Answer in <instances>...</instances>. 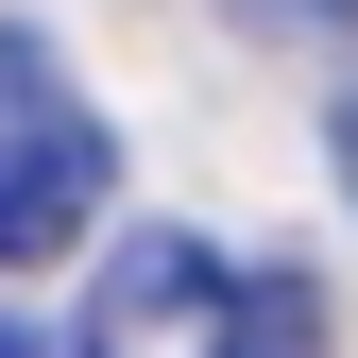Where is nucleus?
I'll list each match as a JSON object with an SVG mask.
<instances>
[{
    "mask_svg": "<svg viewBox=\"0 0 358 358\" xmlns=\"http://www.w3.org/2000/svg\"><path fill=\"white\" fill-rule=\"evenodd\" d=\"M0 358H34V341H17V324H0Z\"/></svg>",
    "mask_w": 358,
    "mask_h": 358,
    "instance_id": "nucleus-6",
    "label": "nucleus"
},
{
    "mask_svg": "<svg viewBox=\"0 0 358 358\" xmlns=\"http://www.w3.org/2000/svg\"><path fill=\"white\" fill-rule=\"evenodd\" d=\"M324 154H341V205H358V85H341V120H324Z\"/></svg>",
    "mask_w": 358,
    "mask_h": 358,
    "instance_id": "nucleus-5",
    "label": "nucleus"
},
{
    "mask_svg": "<svg viewBox=\"0 0 358 358\" xmlns=\"http://www.w3.org/2000/svg\"><path fill=\"white\" fill-rule=\"evenodd\" d=\"M103 188H120V137L52 85V52H34V34H0V273L69 256L85 222H103Z\"/></svg>",
    "mask_w": 358,
    "mask_h": 358,
    "instance_id": "nucleus-1",
    "label": "nucleus"
},
{
    "mask_svg": "<svg viewBox=\"0 0 358 358\" xmlns=\"http://www.w3.org/2000/svg\"><path fill=\"white\" fill-rule=\"evenodd\" d=\"M239 358H324V307H307V273H256V307H239Z\"/></svg>",
    "mask_w": 358,
    "mask_h": 358,
    "instance_id": "nucleus-3",
    "label": "nucleus"
},
{
    "mask_svg": "<svg viewBox=\"0 0 358 358\" xmlns=\"http://www.w3.org/2000/svg\"><path fill=\"white\" fill-rule=\"evenodd\" d=\"M239 34H358V0H222Z\"/></svg>",
    "mask_w": 358,
    "mask_h": 358,
    "instance_id": "nucleus-4",
    "label": "nucleus"
},
{
    "mask_svg": "<svg viewBox=\"0 0 358 358\" xmlns=\"http://www.w3.org/2000/svg\"><path fill=\"white\" fill-rule=\"evenodd\" d=\"M239 307H256L239 256H205L188 222H137L85 273V358H239Z\"/></svg>",
    "mask_w": 358,
    "mask_h": 358,
    "instance_id": "nucleus-2",
    "label": "nucleus"
}]
</instances>
